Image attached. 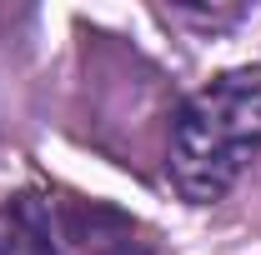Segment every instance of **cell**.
<instances>
[{"mask_svg":"<svg viewBox=\"0 0 261 255\" xmlns=\"http://www.w3.org/2000/svg\"><path fill=\"white\" fill-rule=\"evenodd\" d=\"M56 205H61L70 255H156L151 235L111 205H96V200H56Z\"/></svg>","mask_w":261,"mask_h":255,"instance_id":"7a4b0ae2","label":"cell"},{"mask_svg":"<svg viewBox=\"0 0 261 255\" xmlns=\"http://www.w3.org/2000/svg\"><path fill=\"white\" fill-rule=\"evenodd\" d=\"M171 20H186V25H211V30H226V25H236L246 10L236 5V10H191V5H176V10H166Z\"/></svg>","mask_w":261,"mask_h":255,"instance_id":"277c9868","label":"cell"},{"mask_svg":"<svg viewBox=\"0 0 261 255\" xmlns=\"http://www.w3.org/2000/svg\"><path fill=\"white\" fill-rule=\"evenodd\" d=\"M261 155V65H236L206 80L201 90L181 100L171 140H166V170L181 200L216 205L236 190V180Z\"/></svg>","mask_w":261,"mask_h":255,"instance_id":"6da1fadb","label":"cell"},{"mask_svg":"<svg viewBox=\"0 0 261 255\" xmlns=\"http://www.w3.org/2000/svg\"><path fill=\"white\" fill-rule=\"evenodd\" d=\"M0 255H70L56 195L20 190L0 200Z\"/></svg>","mask_w":261,"mask_h":255,"instance_id":"3957f363","label":"cell"}]
</instances>
